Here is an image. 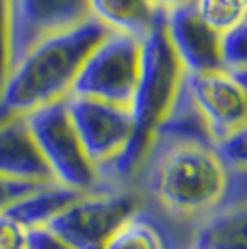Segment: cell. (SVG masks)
<instances>
[{
	"instance_id": "cell-8",
	"label": "cell",
	"mask_w": 247,
	"mask_h": 249,
	"mask_svg": "<svg viewBox=\"0 0 247 249\" xmlns=\"http://www.w3.org/2000/svg\"><path fill=\"white\" fill-rule=\"evenodd\" d=\"M184 87L206 124L212 145L247 130L245 78H239L226 70L204 74L184 71Z\"/></svg>"
},
{
	"instance_id": "cell-3",
	"label": "cell",
	"mask_w": 247,
	"mask_h": 249,
	"mask_svg": "<svg viewBox=\"0 0 247 249\" xmlns=\"http://www.w3.org/2000/svg\"><path fill=\"white\" fill-rule=\"evenodd\" d=\"M141 208L143 195L137 189L104 186L78 195L44 228L72 249H104L117 228Z\"/></svg>"
},
{
	"instance_id": "cell-1",
	"label": "cell",
	"mask_w": 247,
	"mask_h": 249,
	"mask_svg": "<svg viewBox=\"0 0 247 249\" xmlns=\"http://www.w3.org/2000/svg\"><path fill=\"white\" fill-rule=\"evenodd\" d=\"M137 178L141 191L178 221L199 226L221 208L241 202L232 199V193L236 178L243 176L228 171L212 143L206 141L152 135L148 156Z\"/></svg>"
},
{
	"instance_id": "cell-16",
	"label": "cell",
	"mask_w": 247,
	"mask_h": 249,
	"mask_svg": "<svg viewBox=\"0 0 247 249\" xmlns=\"http://www.w3.org/2000/svg\"><path fill=\"white\" fill-rule=\"evenodd\" d=\"M193 9L211 31L226 35L245 24L247 0H193Z\"/></svg>"
},
{
	"instance_id": "cell-23",
	"label": "cell",
	"mask_w": 247,
	"mask_h": 249,
	"mask_svg": "<svg viewBox=\"0 0 247 249\" xmlns=\"http://www.w3.org/2000/svg\"><path fill=\"white\" fill-rule=\"evenodd\" d=\"M154 4H159L160 9H174V7H180V4H184V2H191V0H152Z\"/></svg>"
},
{
	"instance_id": "cell-13",
	"label": "cell",
	"mask_w": 247,
	"mask_h": 249,
	"mask_svg": "<svg viewBox=\"0 0 247 249\" xmlns=\"http://www.w3.org/2000/svg\"><path fill=\"white\" fill-rule=\"evenodd\" d=\"M245 223V204L241 199L204 219L195 228L191 245L199 249H247Z\"/></svg>"
},
{
	"instance_id": "cell-6",
	"label": "cell",
	"mask_w": 247,
	"mask_h": 249,
	"mask_svg": "<svg viewBox=\"0 0 247 249\" xmlns=\"http://www.w3.org/2000/svg\"><path fill=\"white\" fill-rule=\"evenodd\" d=\"M137 76L139 41L120 33H106L85 59L70 95L102 100L130 108Z\"/></svg>"
},
{
	"instance_id": "cell-14",
	"label": "cell",
	"mask_w": 247,
	"mask_h": 249,
	"mask_svg": "<svg viewBox=\"0 0 247 249\" xmlns=\"http://www.w3.org/2000/svg\"><path fill=\"white\" fill-rule=\"evenodd\" d=\"M78 195H83V193H76V191H70L65 186L52 182V184H44L37 191H33L31 195L22 197L20 202H16L4 213L11 219H16L26 230L44 228L54 214H59L65 206L72 204Z\"/></svg>"
},
{
	"instance_id": "cell-24",
	"label": "cell",
	"mask_w": 247,
	"mask_h": 249,
	"mask_svg": "<svg viewBox=\"0 0 247 249\" xmlns=\"http://www.w3.org/2000/svg\"><path fill=\"white\" fill-rule=\"evenodd\" d=\"M189 249H199V247H193V245H191V247H189Z\"/></svg>"
},
{
	"instance_id": "cell-10",
	"label": "cell",
	"mask_w": 247,
	"mask_h": 249,
	"mask_svg": "<svg viewBox=\"0 0 247 249\" xmlns=\"http://www.w3.org/2000/svg\"><path fill=\"white\" fill-rule=\"evenodd\" d=\"M165 35L187 74H204L221 68L219 37L193 9V0L165 11Z\"/></svg>"
},
{
	"instance_id": "cell-18",
	"label": "cell",
	"mask_w": 247,
	"mask_h": 249,
	"mask_svg": "<svg viewBox=\"0 0 247 249\" xmlns=\"http://www.w3.org/2000/svg\"><path fill=\"white\" fill-rule=\"evenodd\" d=\"M245 135L247 130L239 132V135L223 139V141L215 143V152L221 159V162L228 167V171H232L234 176H243L245 174Z\"/></svg>"
},
{
	"instance_id": "cell-2",
	"label": "cell",
	"mask_w": 247,
	"mask_h": 249,
	"mask_svg": "<svg viewBox=\"0 0 247 249\" xmlns=\"http://www.w3.org/2000/svg\"><path fill=\"white\" fill-rule=\"evenodd\" d=\"M106 28L93 18L50 35L28 48L9 68L0 87V117L26 115L39 107L65 100L89 52L96 48Z\"/></svg>"
},
{
	"instance_id": "cell-7",
	"label": "cell",
	"mask_w": 247,
	"mask_h": 249,
	"mask_svg": "<svg viewBox=\"0 0 247 249\" xmlns=\"http://www.w3.org/2000/svg\"><path fill=\"white\" fill-rule=\"evenodd\" d=\"M65 107L85 154L100 174L135 135L130 108L80 95H68Z\"/></svg>"
},
{
	"instance_id": "cell-19",
	"label": "cell",
	"mask_w": 247,
	"mask_h": 249,
	"mask_svg": "<svg viewBox=\"0 0 247 249\" xmlns=\"http://www.w3.org/2000/svg\"><path fill=\"white\" fill-rule=\"evenodd\" d=\"M44 184H33V182H20V180H9L0 176V213H4L7 208H11L16 202H20L22 197L31 195L33 191H37Z\"/></svg>"
},
{
	"instance_id": "cell-9",
	"label": "cell",
	"mask_w": 247,
	"mask_h": 249,
	"mask_svg": "<svg viewBox=\"0 0 247 249\" xmlns=\"http://www.w3.org/2000/svg\"><path fill=\"white\" fill-rule=\"evenodd\" d=\"M89 18L87 0H9V68L37 41Z\"/></svg>"
},
{
	"instance_id": "cell-15",
	"label": "cell",
	"mask_w": 247,
	"mask_h": 249,
	"mask_svg": "<svg viewBox=\"0 0 247 249\" xmlns=\"http://www.w3.org/2000/svg\"><path fill=\"white\" fill-rule=\"evenodd\" d=\"M104 249H172V241L159 219L141 208L117 228Z\"/></svg>"
},
{
	"instance_id": "cell-22",
	"label": "cell",
	"mask_w": 247,
	"mask_h": 249,
	"mask_svg": "<svg viewBox=\"0 0 247 249\" xmlns=\"http://www.w3.org/2000/svg\"><path fill=\"white\" fill-rule=\"evenodd\" d=\"M26 249H72L48 228H31L26 232Z\"/></svg>"
},
{
	"instance_id": "cell-12",
	"label": "cell",
	"mask_w": 247,
	"mask_h": 249,
	"mask_svg": "<svg viewBox=\"0 0 247 249\" xmlns=\"http://www.w3.org/2000/svg\"><path fill=\"white\" fill-rule=\"evenodd\" d=\"M89 16L108 33H120L141 41L165 20V9L152 0H87Z\"/></svg>"
},
{
	"instance_id": "cell-20",
	"label": "cell",
	"mask_w": 247,
	"mask_h": 249,
	"mask_svg": "<svg viewBox=\"0 0 247 249\" xmlns=\"http://www.w3.org/2000/svg\"><path fill=\"white\" fill-rule=\"evenodd\" d=\"M26 232L16 219L0 213V249H26Z\"/></svg>"
},
{
	"instance_id": "cell-17",
	"label": "cell",
	"mask_w": 247,
	"mask_h": 249,
	"mask_svg": "<svg viewBox=\"0 0 247 249\" xmlns=\"http://www.w3.org/2000/svg\"><path fill=\"white\" fill-rule=\"evenodd\" d=\"M247 24L234 28L219 37V56L221 68L230 74L245 78V65H247Z\"/></svg>"
},
{
	"instance_id": "cell-11",
	"label": "cell",
	"mask_w": 247,
	"mask_h": 249,
	"mask_svg": "<svg viewBox=\"0 0 247 249\" xmlns=\"http://www.w3.org/2000/svg\"><path fill=\"white\" fill-rule=\"evenodd\" d=\"M0 176L9 180L52 184V174L26 126L24 115L0 117Z\"/></svg>"
},
{
	"instance_id": "cell-21",
	"label": "cell",
	"mask_w": 247,
	"mask_h": 249,
	"mask_svg": "<svg viewBox=\"0 0 247 249\" xmlns=\"http://www.w3.org/2000/svg\"><path fill=\"white\" fill-rule=\"evenodd\" d=\"M9 71V0H0V87Z\"/></svg>"
},
{
	"instance_id": "cell-4",
	"label": "cell",
	"mask_w": 247,
	"mask_h": 249,
	"mask_svg": "<svg viewBox=\"0 0 247 249\" xmlns=\"http://www.w3.org/2000/svg\"><path fill=\"white\" fill-rule=\"evenodd\" d=\"M24 119L56 184L76 193L104 189L78 141L65 100L35 108Z\"/></svg>"
},
{
	"instance_id": "cell-5",
	"label": "cell",
	"mask_w": 247,
	"mask_h": 249,
	"mask_svg": "<svg viewBox=\"0 0 247 249\" xmlns=\"http://www.w3.org/2000/svg\"><path fill=\"white\" fill-rule=\"evenodd\" d=\"M182 80L184 70L160 22L139 41V76L130 102L137 132L152 137V130L172 107Z\"/></svg>"
}]
</instances>
